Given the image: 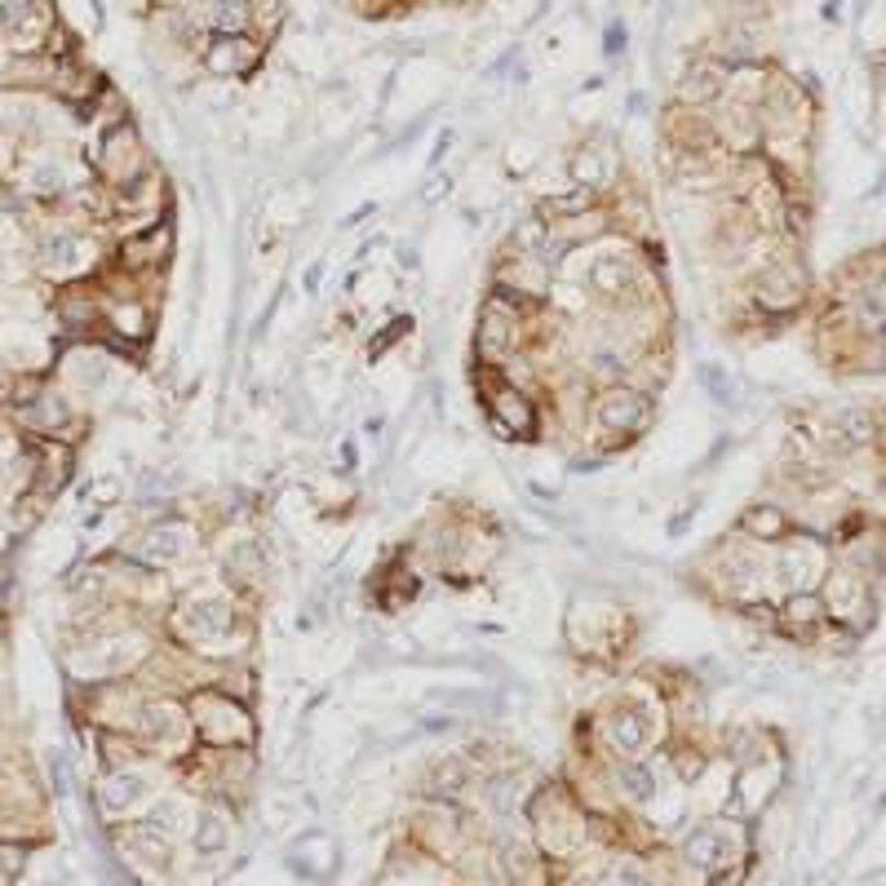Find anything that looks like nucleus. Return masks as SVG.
Returning <instances> with one entry per match:
<instances>
[{
  "label": "nucleus",
  "instance_id": "nucleus-1",
  "mask_svg": "<svg viewBox=\"0 0 886 886\" xmlns=\"http://www.w3.org/2000/svg\"><path fill=\"white\" fill-rule=\"evenodd\" d=\"M266 58V45L258 32H240V36H204V49H200V67L217 80H240V76H253Z\"/></svg>",
  "mask_w": 886,
  "mask_h": 886
},
{
  "label": "nucleus",
  "instance_id": "nucleus-2",
  "mask_svg": "<svg viewBox=\"0 0 886 886\" xmlns=\"http://www.w3.org/2000/svg\"><path fill=\"white\" fill-rule=\"evenodd\" d=\"M151 798H156V775L143 766H121V771L102 775V785H98V807L111 820H125V816L151 807Z\"/></svg>",
  "mask_w": 886,
  "mask_h": 886
},
{
  "label": "nucleus",
  "instance_id": "nucleus-3",
  "mask_svg": "<svg viewBox=\"0 0 886 886\" xmlns=\"http://www.w3.org/2000/svg\"><path fill=\"white\" fill-rule=\"evenodd\" d=\"M54 32V14L45 0H0V36L19 54H36Z\"/></svg>",
  "mask_w": 886,
  "mask_h": 886
},
{
  "label": "nucleus",
  "instance_id": "nucleus-4",
  "mask_svg": "<svg viewBox=\"0 0 886 886\" xmlns=\"http://www.w3.org/2000/svg\"><path fill=\"white\" fill-rule=\"evenodd\" d=\"M771 577H775V586L790 590V594L816 590V581L825 577V549H820L816 541H794V545H785L781 554H775Z\"/></svg>",
  "mask_w": 886,
  "mask_h": 886
},
{
  "label": "nucleus",
  "instance_id": "nucleus-5",
  "mask_svg": "<svg viewBox=\"0 0 886 886\" xmlns=\"http://www.w3.org/2000/svg\"><path fill=\"white\" fill-rule=\"evenodd\" d=\"M679 106H714V102H723L727 98V67L709 54V58H692L688 67H683V76H679Z\"/></svg>",
  "mask_w": 886,
  "mask_h": 886
},
{
  "label": "nucleus",
  "instance_id": "nucleus-6",
  "mask_svg": "<svg viewBox=\"0 0 886 886\" xmlns=\"http://www.w3.org/2000/svg\"><path fill=\"white\" fill-rule=\"evenodd\" d=\"M191 549H195V532L186 523H156L138 541V559L151 568H164V564H182Z\"/></svg>",
  "mask_w": 886,
  "mask_h": 886
},
{
  "label": "nucleus",
  "instance_id": "nucleus-7",
  "mask_svg": "<svg viewBox=\"0 0 886 886\" xmlns=\"http://www.w3.org/2000/svg\"><path fill=\"white\" fill-rule=\"evenodd\" d=\"M607 745L616 753H625V758L643 753L651 745V714L643 705H616L607 714Z\"/></svg>",
  "mask_w": 886,
  "mask_h": 886
},
{
  "label": "nucleus",
  "instance_id": "nucleus-8",
  "mask_svg": "<svg viewBox=\"0 0 886 886\" xmlns=\"http://www.w3.org/2000/svg\"><path fill=\"white\" fill-rule=\"evenodd\" d=\"M125 855H129L138 868H147V873H169V868H173V838L160 833L156 825L138 820V825L125 833Z\"/></svg>",
  "mask_w": 886,
  "mask_h": 886
},
{
  "label": "nucleus",
  "instance_id": "nucleus-9",
  "mask_svg": "<svg viewBox=\"0 0 886 886\" xmlns=\"http://www.w3.org/2000/svg\"><path fill=\"white\" fill-rule=\"evenodd\" d=\"M89 240L76 236V231H54L41 240V266L49 275H80V266L89 262Z\"/></svg>",
  "mask_w": 886,
  "mask_h": 886
},
{
  "label": "nucleus",
  "instance_id": "nucleus-10",
  "mask_svg": "<svg viewBox=\"0 0 886 886\" xmlns=\"http://www.w3.org/2000/svg\"><path fill=\"white\" fill-rule=\"evenodd\" d=\"M195 723L208 740H236L249 731V718L236 709V701H222V696H208V701H195Z\"/></svg>",
  "mask_w": 886,
  "mask_h": 886
},
{
  "label": "nucleus",
  "instance_id": "nucleus-11",
  "mask_svg": "<svg viewBox=\"0 0 886 886\" xmlns=\"http://www.w3.org/2000/svg\"><path fill=\"white\" fill-rule=\"evenodd\" d=\"M647 399L638 395V390H625V386H616V390H607L603 399H599V421L607 425V430H643L647 425Z\"/></svg>",
  "mask_w": 886,
  "mask_h": 886
},
{
  "label": "nucleus",
  "instance_id": "nucleus-12",
  "mask_svg": "<svg viewBox=\"0 0 886 886\" xmlns=\"http://www.w3.org/2000/svg\"><path fill=\"white\" fill-rule=\"evenodd\" d=\"M664 125H670V143L679 151H709L714 147V125L701 116L696 106H674L670 116H664Z\"/></svg>",
  "mask_w": 886,
  "mask_h": 886
},
{
  "label": "nucleus",
  "instance_id": "nucleus-13",
  "mask_svg": "<svg viewBox=\"0 0 886 886\" xmlns=\"http://www.w3.org/2000/svg\"><path fill=\"white\" fill-rule=\"evenodd\" d=\"M191 847H195V855H204V860H213V855L227 851V847H231V820H227V811L200 807L195 820H191Z\"/></svg>",
  "mask_w": 886,
  "mask_h": 886
},
{
  "label": "nucleus",
  "instance_id": "nucleus-14",
  "mask_svg": "<svg viewBox=\"0 0 886 886\" xmlns=\"http://www.w3.org/2000/svg\"><path fill=\"white\" fill-rule=\"evenodd\" d=\"M683 855L696 864V868H718L731 860V838L723 833V825H696L688 838H683Z\"/></svg>",
  "mask_w": 886,
  "mask_h": 886
},
{
  "label": "nucleus",
  "instance_id": "nucleus-15",
  "mask_svg": "<svg viewBox=\"0 0 886 886\" xmlns=\"http://www.w3.org/2000/svg\"><path fill=\"white\" fill-rule=\"evenodd\" d=\"M138 727H143V736L156 740V745H178V740L186 736V718H182V709H178L173 701H151V705H143Z\"/></svg>",
  "mask_w": 886,
  "mask_h": 886
},
{
  "label": "nucleus",
  "instance_id": "nucleus-16",
  "mask_svg": "<svg viewBox=\"0 0 886 886\" xmlns=\"http://www.w3.org/2000/svg\"><path fill=\"white\" fill-rule=\"evenodd\" d=\"M186 629H191L200 643L227 638V629H231V603H227V599H200V603H191Z\"/></svg>",
  "mask_w": 886,
  "mask_h": 886
},
{
  "label": "nucleus",
  "instance_id": "nucleus-17",
  "mask_svg": "<svg viewBox=\"0 0 886 886\" xmlns=\"http://www.w3.org/2000/svg\"><path fill=\"white\" fill-rule=\"evenodd\" d=\"M612 173H616V164H612V151H607L603 143H590V147H581V151L572 156V178H577L581 186H590V191L607 186Z\"/></svg>",
  "mask_w": 886,
  "mask_h": 886
},
{
  "label": "nucleus",
  "instance_id": "nucleus-18",
  "mask_svg": "<svg viewBox=\"0 0 886 886\" xmlns=\"http://www.w3.org/2000/svg\"><path fill=\"white\" fill-rule=\"evenodd\" d=\"M616 790H621L625 803L647 807V803L656 798V775H651V766H643V762H621V766H616Z\"/></svg>",
  "mask_w": 886,
  "mask_h": 886
},
{
  "label": "nucleus",
  "instance_id": "nucleus-19",
  "mask_svg": "<svg viewBox=\"0 0 886 886\" xmlns=\"http://www.w3.org/2000/svg\"><path fill=\"white\" fill-rule=\"evenodd\" d=\"M147 825H156L160 833H169V838H182L186 829H191V820H195V811L182 803V798H151V807H147V816H143Z\"/></svg>",
  "mask_w": 886,
  "mask_h": 886
},
{
  "label": "nucleus",
  "instance_id": "nucleus-20",
  "mask_svg": "<svg viewBox=\"0 0 886 886\" xmlns=\"http://www.w3.org/2000/svg\"><path fill=\"white\" fill-rule=\"evenodd\" d=\"M492 412H497V421H501L510 434H532V404H527L523 395H514L510 386H501V390L492 395Z\"/></svg>",
  "mask_w": 886,
  "mask_h": 886
},
{
  "label": "nucleus",
  "instance_id": "nucleus-21",
  "mask_svg": "<svg viewBox=\"0 0 886 886\" xmlns=\"http://www.w3.org/2000/svg\"><path fill=\"white\" fill-rule=\"evenodd\" d=\"M129 638H116V643H93L80 660H89V664H80L84 674H116V670H125L129 664Z\"/></svg>",
  "mask_w": 886,
  "mask_h": 886
},
{
  "label": "nucleus",
  "instance_id": "nucleus-22",
  "mask_svg": "<svg viewBox=\"0 0 886 886\" xmlns=\"http://www.w3.org/2000/svg\"><path fill=\"white\" fill-rule=\"evenodd\" d=\"M629 275H634V266L625 262V253H612V258H599V262H594V271H590V288L603 293V297H616V293L629 284Z\"/></svg>",
  "mask_w": 886,
  "mask_h": 886
},
{
  "label": "nucleus",
  "instance_id": "nucleus-23",
  "mask_svg": "<svg viewBox=\"0 0 886 886\" xmlns=\"http://www.w3.org/2000/svg\"><path fill=\"white\" fill-rule=\"evenodd\" d=\"M833 430H838V443L842 448H864V443L873 439V417L860 412V408H847L833 417Z\"/></svg>",
  "mask_w": 886,
  "mask_h": 886
},
{
  "label": "nucleus",
  "instance_id": "nucleus-24",
  "mask_svg": "<svg viewBox=\"0 0 886 886\" xmlns=\"http://www.w3.org/2000/svg\"><path fill=\"white\" fill-rule=\"evenodd\" d=\"M288 10L293 0H249V19H253V32L258 36H271L288 23Z\"/></svg>",
  "mask_w": 886,
  "mask_h": 886
},
{
  "label": "nucleus",
  "instance_id": "nucleus-25",
  "mask_svg": "<svg viewBox=\"0 0 886 886\" xmlns=\"http://www.w3.org/2000/svg\"><path fill=\"white\" fill-rule=\"evenodd\" d=\"M545 240H549L545 213H527L523 222H514V236H510V245H514L519 253H541V249H545Z\"/></svg>",
  "mask_w": 886,
  "mask_h": 886
},
{
  "label": "nucleus",
  "instance_id": "nucleus-26",
  "mask_svg": "<svg viewBox=\"0 0 886 886\" xmlns=\"http://www.w3.org/2000/svg\"><path fill=\"white\" fill-rule=\"evenodd\" d=\"M829 607H833L842 621H851V607H864L860 581H855V577H833V581H829Z\"/></svg>",
  "mask_w": 886,
  "mask_h": 886
},
{
  "label": "nucleus",
  "instance_id": "nucleus-27",
  "mask_svg": "<svg viewBox=\"0 0 886 886\" xmlns=\"http://www.w3.org/2000/svg\"><path fill=\"white\" fill-rule=\"evenodd\" d=\"M506 338H510V319L497 315V310H488L484 323H479V351H484V355H501V351H506Z\"/></svg>",
  "mask_w": 886,
  "mask_h": 886
},
{
  "label": "nucleus",
  "instance_id": "nucleus-28",
  "mask_svg": "<svg viewBox=\"0 0 886 886\" xmlns=\"http://www.w3.org/2000/svg\"><path fill=\"white\" fill-rule=\"evenodd\" d=\"M860 315L864 323H886V275H873L860 293Z\"/></svg>",
  "mask_w": 886,
  "mask_h": 886
},
{
  "label": "nucleus",
  "instance_id": "nucleus-29",
  "mask_svg": "<svg viewBox=\"0 0 886 886\" xmlns=\"http://www.w3.org/2000/svg\"><path fill=\"white\" fill-rule=\"evenodd\" d=\"M745 532L749 536H781L785 532V514L771 510V506H758V510L745 514Z\"/></svg>",
  "mask_w": 886,
  "mask_h": 886
},
{
  "label": "nucleus",
  "instance_id": "nucleus-30",
  "mask_svg": "<svg viewBox=\"0 0 886 886\" xmlns=\"http://www.w3.org/2000/svg\"><path fill=\"white\" fill-rule=\"evenodd\" d=\"M758 293H762L766 302L781 306V302H794V297H798V284H794V280H785L781 271H766V275L758 280Z\"/></svg>",
  "mask_w": 886,
  "mask_h": 886
},
{
  "label": "nucleus",
  "instance_id": "nucleus-31",
  "mask_svg": "<svg viewBox=\"0 0 886 886\" xmlns=\"http://www.w3.org/2000/svg\"><path fill=\"white\" fill-rule=\"evenodd\" d=\"M27 421H36V425H63L67 412H63V404H54V399H36V404H27Z\"/></svg>",
  "mask_w": 886,
  "mask_h": 886
},
{
  "label": "nucleus",
  "instance_id": "nucleus-32",
  "mask_svg": "<svg viewBox=\"0 0 886 886\" xmlns=\"http://www.w3.org/2000/svg\"><path fill=\"white\" fill-rule=\"evenodd\" d=\"M594 204V191L590 186H577V191H568L559 204H554V217H572V213H586Z\"/></svg>",
  "mask_w": 886,
  "mask_h": 886
},
{
  "label": "nucleus",
  "instance_id": "nucleus-33",
  "mask_svg": "<svg viewBox=\"0 0 886 886\" xmlns=\"http://www.w3.org/2000/svg\"><path fill=\"white\" fill-rule=\"evenodd\" d=\"M625 45H629V27H625L621 19H612L607 32H603V54H607V58H621Z\"/></svg>",
  "mask_w": 886,
  "mask_h": 886
},
{
  "label": "nucleus",
  "instance_id": "nucleus-34",
  "mask_svg": "<svg viewBox=\"0 0 886 886\" xmlns=\"http://www.w3.org/2000/svg\"><path fill=\"white\" fill-rule=\"evenodd\" d=\"M785 616H790V621H816V616H820V599H816L811 590H807V594H794L790 607H785Z\"/></svg>",
  "mask_w": 886,
  "mask_h": 886
},
{
  "label": "nucleus",
  "instance_id": "nucleus-35",
  "mask_svg": "<svg viewBox=\"0 0 886 886\" xmlns=\"http://www.w3.org/2000/svg\"><path fill=\"white\" fill-rule=\"evenodd\" d=\"M434 785L457 794V790L466 785V766H462V762H439V771H434Z\"/></svg>",
  "mask_w": 886,
  "mask_h": 886
},
{
  "label": "nucleus",
  "instance_id": "nucleus-36",
  "mask_svg": "<svg viewBox=\"0 0 886 886\" xmlns=\"http://www.w3.org/2000/svg\"><path fill=\"white\" fill-rule=\"evenodd\" d=\"M32 186H36V191H58V186H63V164H54V160L36 164V169H32Z\"/></svg>",
  "mask_w": 886,
  "mask_h": 886
},
{
  "label": "nucleus",
  "instance_id": "nucleus-37",
  "mask_svg": "<svg viewBox=\"0 0 886 886\" xmlns=\"http://www.w3.org/2000/svg\"><path fill=\"white\" fill-rule=\"evenodd\" d=\"M616 886H651V873L638 860H621L616 864Z\"/></svg>",
  "mask_w": 886,
  "mask_h": 886
},
{
  "label": "nucleus",
  "instance_id": "nucleus-38",
  "mask_svg": "<svg viewBox=\"0 0 886 886\" xmlns=\"http://www.w3.org/2000/svg\"><path fill=\"white\" fill-rule=\"evenodd\" d=\"M448 191H453V178L430 173V178H425V186H421V200H425V204H439V200L448 195Z\"/></svg>",
  "mask_w": 886,
  "mask_h": 886
},
{
  "label": "nucleus",
  "instance_id": "nucleus-39",
  "mask_svg": "<svg viewBox=\"0 0 886 886\" xmlns=\"http://www.w3.org/2000/svg\"><path fill=\"white\" fill-rule=\"evenodd\" d=\"M0 886H5V868H0Z\"/></svg>",
  "mask_w": 886,
  "mask_h": 886
},
{
  "label": "nucleus",
  "instance_id": "nucleus-40",
  "mask_svg": "<svg viewBox=\"0 0 886 886\" xmlns=\"http://www.w3.org/2000/svg\"><path fill=\"white\" fill-rule=\"evenodd\" d=\"M882 421H886V404H882Z\"/></svg>",
  "mask_w": 886,
  "mask_h": 886
},
{
  "label": "nucleus",
  "instance_id": "nucleus-41",
  "mask_svg": "<svg viewBox=\"0 0 886 886\" xmlns=\"http://www.w3.org/2000/svg\"><path fill=\"white\" fill-rule=\"evenodd\" d=\"M882 338H886V323H882Z\"/></svg>",
  "mask_w": 886,
  "mask_h": 886
}]
</instances>
